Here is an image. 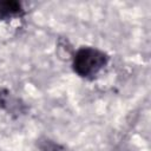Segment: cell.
<instances>
[{
    "label": "cell",
    "instance_id": "6da1fadb",
    "mask_svg": "<svg viewBox=\"0 0 151 151\" xmlns=\"http://www.w3.org/2000/svg\"><path fill=\"white\" fill-rule=\"evenodd\" d=\"M109 63V55L96 47L84 46L76 51L72 58L74 73L85 79H93Z\"/></svg>",
    "mask_w": 151,
    "mask_h": 151
},
{
    "label": "cell",
    "instance_id": "7a4b0ae2",
    "mask_svg": "<svg viewBox=\"0 0 151 151\" xmlns=\"http://www.w3.org/2000/svg\"><path fill=\"white\" fill-rule=\"evenodd\" d=\"M25 9L19 1H0V21H12L21 19Z\"/></svg>",
    "mask_w": 151,
    "mask_h": 151
}]
</instances>
